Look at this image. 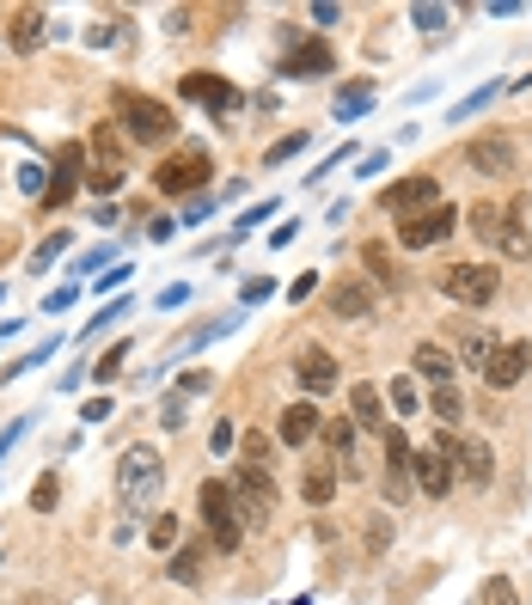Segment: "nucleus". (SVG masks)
Segmentation results:
<instances>
[{"mask_svg": "<svg viewBox=\"0 0 532 605\" xmlns=\"http://www.w3.org/2000/svg\"><path fill=\"white\" fill-rule=\"evenodd\" d=\"M110 105H117L123 135L142 141V147H166V141L178 135V117H172V105H166V98H147V93H129V86H123Z\"/></svg>", "mask_w": 532, "mask_h": 605, "instance_id": "1", "label": "nucleus"}, {"mask_svg": "<svg viewBox=\"0 0 532 605\" xmlns=\"http://www.w3.org/2000/svg\"><path fill=\"white\" fill-rule=\"evenodd\" d=\"M159 489H166V465H159L154 447H129L123 465H117V501H123L129 513H147L159 501Z\"/></svg>", "mask_w": 532, "mask_h": 605, "instance_id": "2", "label": "nucleus"}, {"mask_svg": "<svg viewBox=\"0 0 532 605\" xmlns=\"http://www.w3.org/2000/svg\"><path fill=\"white\" fill-rule=\"evenodd\" d=\"M410 477H416V489H423V496L440 501V496L459 483V440L440 435L428 452H410Z\"/></svg>", "mask_w": 532, "mask_h": 605, "instance_id": "3", "label": "nucleus"}, {"mask_svg": "<svg viewBox=\"0 0 532 605\" xmlns=\"http://www.w3.org/2000/svg\"><path fill=\"white\" fill-rule=\"evenodd\" d=\"M471 227H477V239H484V245H496L501 257H532L527 227H520L508 208H496V202H477V208H471Z\"/></svg>", "mask_w": 532, "mask_h": 605, "instance_id": "4", "label": "nucleus"}, {"mask_svg": "<svg viewBox=\"0 0 532 605\" xmlns=\"http://www.w3.org/2000/svg\"><path fill=\"white\" fill-rule=\"evenodd\" d=\"M233 489V508H239V527H269V513H276V477L257 465H239V477L227 483Z\"/></svg>", "mask_w": 532, "mask_h": 605, "instance_id": "5", "label": "nucleus"}, {"mask_svg": "<svg viewBox=\"0 0 532 605\" xmlns=\"http://www.w3.org/2000/svg\"><path fill=\"white\" fill-rule=\"evenodd\" d=\"M208 178H215V159H208V147H178V154L154 171V184L166 190V196H190V190H203Z\"/></svg>", "mask_w": 532, "mask_h": 605, "instance_id": "6", "label": "nucleus"}, {"mask_svg": "<svg viewBox=\"0 0 532 605\" xmlns=\"http://www.w3.org/2000/svg\"><path fill=\"white\" fill-rule=\"evenodd\" d=\"M501 288V276L489 264H447L440 269V294L459 300V306H489Z\"/></svg>", "mask_w": 532, "mask_h": 605, "instance_id": "7", "label": "nucleus"}, {"mask_svg": "<svg viewBox=\"0 0 532 605\" xmlns=\"http://www.w3.org/2000/svg\"><path fill=\"white\" fill-rule=\"evenodd\" d=\"M203 520H208V532H215V544L220 550H239V539H245V527H239V508H233V489L220 477H208L203 483Z\"/></svg>", "mask_w": 532, "mask_h": 605, "instance_id": "8", "label": "nucleus"}, {"mask_svg": "<svg viewBox=\"0 0 532 605\" xmlns=\"http://www.w3.org/2000/svg\"><path fill=\"white\" fill-rule=\"evenodd\" d=\"M379 208L386 215H423V208H440V178L435 171H416V178H404V184H386L379 190Z\"/></svg>", "mask_w": 532, "mask_h": 605, "instance_id": "9", "label": "nucleus"}, {"mask_svg": "<svg viewBox=\"0 0 532 605\" xmlns=\"http://www.w3.org/2000/svg\"><path fill=\"white\" fill-rule=\"evenodd\" d=\"M527 367H532V342L515 337V342H496L477 373H484L489 391H508V386H520V379H527Z\"/></svg>", "mask_w": 532, "mask_h": 605, "instance_id": "10", "label": "nucleus"}, {"mask_svg": "<svg viewBox=\"0 0 532 605\" xmlns=\"http://www.w3.org/2000/svg\"><path fill=\"white\" fill-rule=\"evenodd\" d=\"M459 227V208L454 202H440V208H423V215H410L404 227H398V239H404V251H428L440 245V239Z\"/></svg>", "mask_w": 532, "mask_h": 605, "instance_id": "11", "label": "nucleus"}, {"mask_svg": "<svg viewBox=\"0 0 532 605\" xmlns=\"http://www.w3.org/2000/svg\"><path fill=\"white\" fill-rule=\"evenodd\" d=\"M294 373H300V386L313 391H337V361H330V349H318V342H306V349H300L294 355Z\"/></svg>", "mask_w": 532, "mask_h": 605, "instance_id": "12", "label": "nucleus"}, {"mask_svg": "<svg viewBox=\"0 0 532 605\" xmlns=\"http://www.w3.org/2000/svg\"><path fill=\"white\" fill-rule=\"evenodd\" d=\"M410 483H416V477H410V440L398 435V428H386V496L404 501Z\"/></svg>", "mask_w": 532, "mask_h": 605, "instance_id": "13", "label": "nucleus"}, {"mask_svg": "<svg viewBox=\"0 0 532 605\" xmlns=\"http://www.w3.org/2000/svg\"><path fill=\"white\" fill-rule=\"evenodd\" d=\"M80 166H86V147H56V178H49V190H44V208L49 202H68L74 196V184H80Z\"/></svg>", "mask_w": 532, "mask_h": 605, "instance_id": "14", "label": "nucleus"}, {"mask_svg": "<svg viewBox=\"0 0 532 605\" xmlns=\"http://www.w3.org/2000/svg\"><path fill=\"white\" fill-rule=\"evenodd\" d=\"M178 93H184V98H203V105L220 110V117L239 105V93L227 86V80H215V74H184V80H178Z\"/></svg>", "mask_w": 532, "mask_h": 605, "instance_id": "15", "label": "nucleus"}, {"mask_svg": "<svg viewBox=\"0 0 532 605\" xmlns=\"http://www.w3.org/2000/svg\"><path fill=\"white\" fill-rule=\"evenodd\" d=\"M466 159H471V171H515V141L508 135H477L466 147Z\"/></svg>", "mask_w": 532, "mask_h": 605, "instance_id": "16", "label": "nucleus"}, {"mask_svg": "<svg viewBox=\"0 0 532 605\" xmlns=\"http://www.w3.org/2000/svg\"><path fill=\"white\" fill-rule=\"evenodd\" d=\"M410 367L423 373V379H435V386H454L459 361H454V349H440V342H416V355H410Z\"/></svg>", "mask_w": 532, "mask_h": 605, "instance_id": "17", "label": "nucleus"}, {"mask_svg": "<svg viewBox=\"0 0 532 605\" xmlns=\"http://www.w3.org/2000/svg\"><path fill=\"white\" fill-rule=\"evenodd\" d=\"M276 435H282L288 447H306V440L318 435V403H288L282 422H276Z\"/></svg>", "mask_w": 532, "mask_h": 605, "instance_id": "18", "label": "nucleus"}, {"mask_svg": "<svg viewBox=\"0 0 532 605\" xmlns=\"http://www.w3.org/2000/svg\"><path fill=\"white\" fill-rule=\"evenodd\" d=\"M330 68H337L330 44H300L294 56L282 62V74H294V80H318V74H330Z\"/></svg>", "mask_w": 532, "mask_h": 605, "instance_id": "19", "label": "nucleus"}, {"mask_svg": "<svg viewBox=\"0 0 532 605\" xmlns=\"http://www.w3.org/2000/svg\"><path fill=\"white\" fill-rule=\"evenodd\" d=\"M349 410H355V428H386V398H379V386H367V379H361V386H349Z\"/></svg>", "mask_w": 532, "mask_h": 605, "instance_id": "20", "label": "nucleus"}, {"mask_svg": "<svg viewBox=\"0 0 532 605\" xmlns=\"http://www.w3.org/2000/svg\"><path fill=\"white\" fill-rule=\"evenodd\" d=\"M330 312H337V318H374V288L337 281V288H330Z\"/></svg>", "mask_w": 532, "mask_h": 605, "instance_id": "21", "label": "nucleus"}, {"mask_svg": "<svg viewBox=\"0 0 532 605\" xmlns=\"http://www.w3.org/2000/svg\"><path fill=\"white\" fill-rule=\"evenodd\" d=\"M44 25H49L44 7H19V13H13V32H7V37H13L19 56H32V49L44 44Z\"/></svg>", "mask_w": 532, "mask_h": 605, "instance_id": "22", "label": "nucleus"}, {"mask_svg": "<svg viewBox=\"0 0 532 605\" xmlns=\"http://www.w3.org/2000/svg\"><path fill=\"white\" fill-rule=\"evenodd\" d=\"M93 166L98 171H129L123 166V135H117L110 123H98V135H93Z\"/></svg>", "mask_w": 532, "mask_h": 605, "instance_id": "23", "label": "nucleus"}, {"mask_svg": "<svg viewBox=\"0 0 532 605\" xmlns=\"http://www.w3.org/2000/svg\"><path fill=\"white\" fill-rule=\"evenodd\" d=\"M459 465H466L471 483H489L496 477V452H489L484 440H459Z\"/></svg>", "mask_w": 532, "mask_h": 605, "instance_id": "24", "label": "nucleus"}, {"mask_svg": "<svg viewBox=\"0 0 532 605\" xmlns=\"http://www.w3.org/2000/svg\"><path fill=\"white\" fill-rule=\"evenodd\" d=\"M318 435H325L330 452H337V465L349 471V459H355V422H343V416H337V422H318Z\"/></svg>", "mask_w": 532, "mask_h": 605, "instance_id": "25", "label": "nucleus"}, {"mask_svg": "<svg viewBox=\"0 0 532 605\" xmlns=\"http://www.w3.org/2000/svg\"><path fill=\"white\" fill-rule=\"evenodd\" d=\"M300 489H306V501H313V508H325V501L337 496V471H330V465H313Z\"/></svg>", "mask_w": 532, "mask_h": 605, "instance_id": "26", "label": "nucleus"}, {"mask_svg": "<svg viewBox=\"0 0 532 605\" xmlns=\"http://www.w3.org/2000/svg\"><path fill=\"white\" fill-rule=\"evenodd\" d=\"M428 410H435V422H459V416H466V398H459V386H435Z\"/></svg>", "mask_w": 532, "mask_h": 605, "instance_id": "27", "label": "nucleus"}, {"mask_svg": "<svg viewBox=\"0 0 532 605\" xmlns=\"http://www.w3.org/2000/svg\"><path fill=\"white\" fill-rule=\"evenodd\" d=\"M196 574H203V550H196V544H184V550L172 557V581H178V588H190Z\"/></svg>", "mask_w": 532, "mask_h": 605, "instance_id": "28", "label": "nucleus"}, {"mask_svg": "<svg viewBox=\"0 0 532 605\" xmlns=\"http://www.w3.org/2000/svg\"><path fill=\"white\" fill-rule=\"evenodd\" d=\"M239 465H257V471H269V440L257 435V428H245V447H239Z\"/></svg>", "mask_w": 532, "mask_h": 605, "instance_id": "29", "label": "nucleus"}, {"mask_svg": "<svg viewBox=\"0 0 532 605\" xmlns=\"http://www.w3.org/2000/svg\"><path fill=\"white\" fill-rule=\"evenodd\" d=\"M56 501H62V483H56V471H49V477H37V483H32V508H37V513H49Z\"/></svg>", "mask_w": 532, "mask_h": 605, "instance_id": "30", "label": "nucleus"}, {"mask_svg": "<svg viewBox=\"0 0 532 605\" xmlns=\"http://www.w3.org/2000/svg\"><path fill=\"white\" fill-rule=\"evenodd\" d=\"M147 544H154V550H172L178 544V513H159L154 527H147Z\"/></svg>", "mask_w": 532, "mask_h": 605, "instance_id": "31", "label": "nucleus"}, {"mask_svg": "<svg viewBox=\"0 0 532 605\" xmlns=\"http://www.w3.org/2000/svg\"><path fill=\"white\" fill-rule=\"evenodd\" d=\"M484 605H520L515 581H508V574H489V581H484Z\"/></svg>", "mask_w": 532, "mask_h": 605, "instance_id": "32", "label": "nucleus"}, {"mask_svg": "<svg viewBox=\"0 0 532 605\" xmlns=\"http://www.w3.org/2000/svg\"><path fill=\"white\" fill-rule=\"evenodd\" d=\"M367 105H374V93H367V86H349V93L337 98V117H361Z\"/></svg>", "mask_w": 532, "mask_h": 605, "instance_id": "33", "label": "nucleus"}, {"mask_svg": "<svg viewBox=\"0 0 532 605\" xmlns=\"http://www.w3.org/2000/svg\"><path fill=\"white\" fill-rule=\"evenodd\" d=\"M123 178H129V171H86V190H98V196H110V190H123Z\"/></svg>", "mask_w": 532, "mask_h": 605, "instance_id": "34", "label": "nucleus"}, {"mask_svg": "<svg viewBox=\"0 0 532 605\" xmlns=\"http://www.w3.org/2000/svg\"><path fill=\"white\" fill-rule=\"evenodd\" d=\"M294 154H306V135H282L264 159H269V166H282V159H294Z\"/></svg>", "mask_w": 532, "mask_h": 605, "instance_id": "35", "label": "nucleus"}, {"mask_svg": "<svg viewBox=\"0 0 532 605\" xmlns=\"http://www.w3.org/2000/svg\"><path fill=\"white\" fill-rule=\"evenodd\" d=\"M123 361H129V342H117V349H110V355L98 361L93 373H98V379H105V386H110V379H117V373H123Z\"/></svg>", "mask_w": 532, "mask_h": 605, "instance_id": "36", "label": "nucleus"}, {"mask_svg": "<svg viewBox=\"0 0 532 605\" xmlns=\"http://www.w3.org/2000/svg\"><path fill=\"white\" fill-rule=\"evenodd\" d=\"M62 251H68V233H49L44 245H37V257H32V264H37V269H49L56 257H62Z\"/></svg>", "mask_w": 532, "mask_h": 605, "instance_id": "37", "label": "nucleus"}, {"mask_svg": "<svg viewBox=\"0 0 532 605\" xmlns=\"http://www.w3.org/2000/svg\"><path fill=\"white\" fill-rule=\"evenodd\" d=\"M123 312H129V300H110V306L98 312L93 325H86V337H98V325H117V318H123Z\"/></svg>", "mask_w": 532, "mask_h": 605, "instance_id": "38", "label": "nucleus"}, {"mask_svg": "<svg viewBox=\"0 0 532 605\" xmlns=\"http://www.w3.org/2000/svg\"><path fill=\"white\" fill-rule=\"evenodd\" d=\"M105 264H110V245H98V251H86V257L74 264V276H93V269H105Z\"/></svg>", "mask_w": 532, "mask_h": 605, "instance_id": "39", "label": "nucleus"}, {"mask_svg": "<svg viewBox=\"0 0 532 605\" xmlns=\"http://www.w3.org/2000/svg\"><path fill=\"white\" fill-rule=\"evenodd\" d=\"M489 98H496V86H477V93H471V98H466V105H459V110H454V123H459V117H471V110H484V105H489Z\"/></svg>", "mask_w": 532, "mask_h": 605, "instance_id": "40", "label": "nucleus"}, {"mask_svg": "<svg viewBox=\"0 0 532 605\" xmlns=\"http://www.w3.org/2000/svg\"><path fill=\"white\" fill-rule=\"evenodd\" d=\"M391 403L410 416V410H416V386H410V379H398V386H391Z\"/></svg>", "mask_w": 532, "mask_h": 605, "instance_id": "41", "label": "nucleus"}, {"mask_svg": "<svg viewBox=\"0 0 532 605\" xmlns=\"http://www.w3.org/2000/svg\"><path fill=\"white\" fill-rule=\"evenodd\" d=\"M416 25H423V32H440V25H447V13H440V7H416Z\"/></svg>", "mask_w": 532, "mask_h": 605, "instance_id": "42", "label": "nucleus"}, {"mask_svg": "<svg viewBox=\"0 0 532 605\" xmlns=\"http://www.w3.org/2000/svg\"><path fill=\"white\" fill-rule=\"evenodd\" d=\"M233 440H239L233 422H215V452H233Z\"/></svg>", "mask_w": 532, "mask_h": 605, "instance_id": "43", "label": "nucleus"}, {"mask_svg": "<svg viewBox=\"0 0 532 605\" xmlns=\"http://www.w3.org/2000/svg\"><path fill=\"white\" fill-rule=\"evenodd\" d=\"M257 300H269V281H264V276L245 281V306H257Z\"/></svg>", "mask_w": 532, "mask_h": 605, "instance_id": "44", "label": "nucleus"}, {"mask_svg": "<svg viewBox=\"0 0 532 605\" xmlns=\"http://www.w3.org/2000/svg\"><path fill=\"white\" fill-rule=\"evenodd\" d=\"M123 281H129V264H110L105 276H98V288H123Z\"/></svg>", "mask_w": 532, "mask_h": 605, "instance_id": "45", "label": "nucleus"}, {"mask_svg": "<svg viewBox=\"0 0 532 605\" xmlns=\"http://www.w3.org/2000/svg\"><path fill=\"white\" fill-rule=\"evenodd\" d=\"M110 416V398H93L86 410H80V422H105Z\"/></svg>", "mask_w": 532, "mask_h": 605, "instance_id": "46", "label": "nucleus"}, {"mask_svg": "<svg viewBox=\"0 0 532 605\" xmlns=\"http://www.w3.org/2000/svg\"><path fill=\"white\" fill-rule=\"evenodd\" d=\"M172 233H178V220H154V227H147V239H154V245H166Z\"/></svg>", "mask_w": 532, "mask_h": 605, "instance_id": "47", "label": "nucleus"}, {"mask_svg": "<svg viewBox=\"0 0 532 605\" xmlns=\"http://www.w3.org/2000/svg\"><path fill=\"white\" fill-rule=\"evenodd\" d=\"M208 208H215V202H208V196H203V202H190V215H184V227H203V220H208Z\"/></svg>", "mask_w": 532, "mask_h": 605, "instance_id": "48", "label": "nucleus"}, {"mask_svg": "<svg viewBox=\"0 0 532 605\" xmlns=\"http://www.w3.org/2000/svg\"><path fill=\"white\" fill-rule=\"evenodd\" d=\"M184 300H190V288H184V281H172V288L159 294V306H184Z\"/></svg>", "mask_w": 532, "mask_h": 605, "instance_id": "49", "label": "nucleus"}, {"mask_svg": "<svg viewBox=\"0 0 532 605\" xmlns=\"http://www.w3.org/2000/svg\"><path fill=\"white\" fill-rule=\"evenodd\" d=\"M159 422H166V428H184V398L166 403V416H159Z\"/></svg>", "mask_w": 532, "mask_h": 605, "instance_id": "50", "label": "nucleus"}, {"mask_svg": "<svg viewBox=\"0 0 532 605\" xmlns=\"http://www.w3.org/2000/svg\"><path fill=\"white\" fill-rule=\"evenodd\" d=\"M294 605H313V600H294Z\"/></svg>", "mask_w": 532, "mask_h": 605, "instance_id": "51", "label": "nucleus"}]
</instances>
